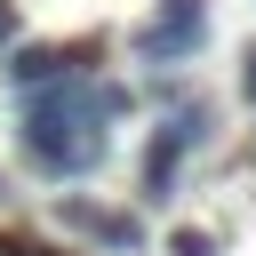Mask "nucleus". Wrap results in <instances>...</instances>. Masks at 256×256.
Returning a JSON list of instances; mask_svg holds the SVG:
<instances>
[{"mask_svg": "<svg viewBox=\"0 0 256 256\" xmlns=\"http://www.w3.org/2000/svg\"><path fill=\"white\" fill-rule=\"evenodd\" d=\"M112 112V96H32L24 104V152L48 168V176H88L96 160H104V136H96V120Z\"/></svg>", "mask_w": 256, "mask_h": 256, "instance_id": "f257e3e1", "label": "nucleus"}, {"mask_svg": "<svg viewBox=\"0 0 256 256\" xmlns=\"http://www.w3.org/2000/svg\"><path fill=\"white\" fill-rule=\"evenodd\" d=\"M200 136H208V112H200V104H192V112H168V128H160V136H152V152H144V192H152V200H168L176 160H184Z\"/></svg>", "mask_w": 256, "mask_h": 256, "instance_id": "f03ea898", "label": "nucleus"}, {"mask_svg": "<svg viewBox=\"0 0 256 256\" xmlns=\"http://www.w3.org/2000/svg\"><path fill=\"white\" fill-rule=\"evenodd\" d=\"M200 40H208V16H200V0H168V16H160V24H152L136 48L160 64V56H184V48H200Z\"/></svg>", "mask_w": 256, "mask_h": 256, "instance_id": "7ed1b4c3", "label": "nucleus"}, {"mask_svg": "<svg viewBox=\"0 0 256 256\" xmlns=\"http://www.w3.org/2000/svg\"><path fill=\"white\" fill-rule=\"evenodd\" d=\"M72 232H88V240H104V248H136L144 232H136V216H112V208H96V200H64L56 208Z\"/></svg>", "mask_w": 256, "mask_h": 256, "instance_id": "20e7f679", "label": "nucleus"}, {"mask_svg": "<svg viewBox=\"0 0 256 256\" xmlns=\"http://www.w3.org/2000/svg\"><path fill=\"white\" fill-rule=\"evenodd\" d=\"M80 56H88V48H72V56H64V48H16L8 80H16V88H48V80H72V72H80Z\"/></svg>", "mask_w": 256, "mask_h": 256, "instance_id": "39448f33", "label": "nucleus"}, {"mask_svg": "<svg viewBox=\"0 0 256 256\" xmlns=\"http://www.w3.org/2000/svg\"><path fill=\"white\" fill-rule=\"evenodd\" d=\"M168 256H216V240H208V232H192V224H184V232H168Z\"/></svg>", "mask_w": 256, "mask_h": 256, "instance_id": "423d86ee", "label": "nucleus"}, {"mask_svg": "<svg viewBox=\"0 0 256 256\" xmlns=\"http://www.w3.org/2000/svg\"><path fill=\"white\" fill-rule=\"evenodd\" d=\"M240 88H248V104H256V48H248V64H240Z\"/></svg>", "mask_w": 256, "mask_h": 256, "instance_id": "0eeeda50", "label": "nucleus"}, {"mask_svg": "<svg viewBox=\"0 0 256 256\" xmlns=\"http://www.w3.org/2000/svg\"><path fill=\"white\" fill-rule=\"evenodd\" d=\"M0 40H16V8L8 0H0Z\"/></svg>", "mask_w": 256, "mask_h": 256, "instance_id": "6e6552de", "label": "nucleus"}, {"mask_svg": "<svg viewBox=\"0 0 256 256\" xmlns=\"http://www.w3.org/2000/svg\"><path fill=\"white\" fill-rule=\"evenodd\" d=\"M0 256H40V248L32 240H0Z\"/></svg>", "mask_w": 256, "mask_h": 256, "instance_id": "1a4fd4ad", "label": "nucleus"}]
</instances>
